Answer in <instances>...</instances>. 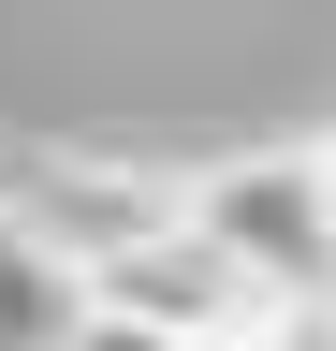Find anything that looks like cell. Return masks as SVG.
Here are the masks:
<instances>
[{"mask_svg": "<svg viewBox=\"0 0 336 351\" xmlns=\"http://www.w3.org/2000/svg\"><path fill=\"white\" fill-rule=\"evenodd\" d=\"M190 234L263 307H336V205H322L307 147H220V161H190Z\"/></svg>", "mask_w": 336, "mask_h": 351, "instance_id": "1", "label": "cell"}, {"mask_svg": "<svg viewBox=\"0 0 336 351\" xmlns=\"http://www.w3.org/2000/svg\"><path fill=\"white\" fill-rule=\"evenodd\" d=\"M0 219H15V234L88 293L103 263H132L146 234H176V219H190V176H161V161H132V147H29V176H15V205H0Z\"/></svg>", "mask_w": 336, "mask_h": 351, "instance_id": "2", "label": "cell"}, {"mask_svg": "<svg viewBox=\"0 0 336 351\" xmlns=\"http://www.w3.org/2000/svg\"><path fill=\"white\" fill-rule=\"evenodd\" d=\"M73 307H117V322H146V337H176V351H248V337L278 322V307L248 293L234 263L190 234V219H176V234H146L132 263H103V278L73 293Z\"/></svg>", "mask_w": 336, "mask_h": 351, "instance_id": "3", "label": "cell"}, {"mask_svg": "<svg viewBox=\"0 0 336 351\" xmlns=\"http://www.w3.org/2000/svg\"><path fill=\"white\" fill-rule=\"evenodd\" d=\"M59 351H176V337H146V322H117V307H73Z\"/></svg>", "mask_w": 336, "mask_h": 351, "instance_id": "4", "label": "cell"}, {"mask_svg": "<svg viewBox=\"0 0 336 351\" xmlns=\"http://www.w3.org/2000/svg\"><path fill=\"white\" fill-rule=\"evenodd\" d=\"M248 351H336V307H278V322L248 337Z\"/></svg>", "mask_w": 336, "mask_h": 351, "instance_id": "5", "label": "cell"}, {"mask_svg": "<svg viewBox=\"0 0 336 351\" xmlns=\"http://www.w3.org/2000/svg\"><path fill=\"white\" fill-rule=\"evenodd\" d=\"M15 176H29V147H15V132H0V205H15Z\"/></svg>", "mask_w": 336, "mask_h": 351, "instance_id": "6", "label": "cell"}, {"mask_svg": "<svg viewBox=\"0 0 336 351\" xmlns=\"http://www.w3.org/2000/svg\"><path fill=\"white\" fill-rule=\"evenodd\" d=\"M307 161H322V205H336V132H307Z\"/></svg>", "mask_w": 336, "mask_h": 351, "instance_id": "7", "label": "cell"}]
</instances>
